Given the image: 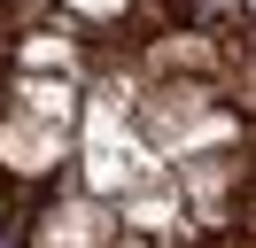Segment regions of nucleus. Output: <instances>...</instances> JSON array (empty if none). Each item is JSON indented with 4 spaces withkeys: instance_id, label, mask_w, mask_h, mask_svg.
Returning a JSON list of instances; mask_svg holds the SVG:
<instances>
[{
    "instance_id": "f257e3e1",
    "label": "nucleus",
    "mask_w": 256,
    "mask_h": 248,
    "mask_svg": "<svg viewBox=\"0 0 256 248\" xmlns=\"http://www.w3.org/2000/svg\"><path fill=\"white\" fill-rule=\"evenodd\" d=\"M70 163V124L32 116V108H8L0 116V170L8 178H54Z\"/></svg>"
},
{
    "instance_id": "f03ea898",
    "label": "nucleus",
    "mask_w": 256,
    "mask_h": 248,
    "mask_svg": "<svg viewBox=\"0 0 256 248\" xmlns=\"http://www.w3.org/2000/svg\"><path fill=\"white\" fill-rule=\"evenodd\" d=\"M109 225H116V217L101 210L94 194H62V202H47V210L24 225V248H94Z\"/></svg>"
},
{
    "instance_id": "7ed1b4c3",
    "label": "nucleus",
    "mask_w": 256,
    "mask_h": 248,
    "mask_svg": "<svg viewBox=\"0 0 256 248\" xmlns=\"http://www.w3.org/2000/svg\"><path fill=\"white\" fill-rule=\"evenodd\" d=\"M8 101L32 108V116H54V124L78 116V86H70V78H47V70H16L8 78Z\"/></svg>"
},
{
    "instance_id": "20e7f679",
    "label": "nucleus",
    "mask_w": 256,
    "mask_h": 248,
    "mask_svg": "<svg viewBox=\"0 0 256 248\" xmlns=\"http://www.w3.org/2000/svg\"><path fill=\"white\" fill-rule=\"evenodd\" d=\"M70 62H78V31H24L16 39V70H70Z\"/></svg>"
},
{
    "instance_id": "39448f33",
    "label": "nucleus",
    "mask_w": 256,
    "mask_h": 248,
    "mask_svg": "<svg viewBox=\"0 0 256 248\" xmlns=\"http://www.w3.org/2000/svg\"><path fill=\"white\" fill-rule=\"evenodd\" d=\"M178 217H186V210H178L171 194H132L124 210H116V225H132V232H156V240H163V232H178Z\"/></svg>"
},
{
    "instance_id": "423d86ee",
    "label": "nucleus",
    "mask_w": 256,
    "mask_h": 248,
    "mask_svg": "<svg viewBox=\"0 0 256 248\" xmlns=\"http://www.w3.org/2000/svg\"><path fill=\"white\" fill-rule=\"evenodd\" d=\"M248 16V0H178V24H202V31H225Z\"/></svg>"
},
{
    "instance_id": "0eeeda50",
    "label": "nucleus",
    "mask_w": 256,
    "mask_h": 248,
    "mask_svg": "<svg viewBox=\"0 0 256 248\" xmlns=\"http://www.w3.org/2000/svg\"><path fill=\"white\" fill-rule=\"evenodd\" d=\"M78 24H109V16H124V0H62Z\"/></svg>"
},
{
    "instance_id": "6e6552de",
    "label": "nucleus",
    "mask_w": 256,
    "mask_h": 248,
    "mask_svg": "<svg viewBox=\"0 0 256 248\" xmlns=\"http://www.w3.org/2000/svg\"><path fill=\"white\" fill-rule=\"evenodd\" d=\"M94 248H156V232H132V225H109Z\"/></svg>"
},
{
    "instance_id": "1a4fd4ad",
    "label": "nucleus",
    "mask_w": 256,
    "mask_h": 248,
    "mask_svg": "<svg viewBox=\"0 0 256 248\" xmlns=\"http://www.w3.org/2000/svg\"><path fill=\"white\" fill-rule=\"evenodd\" d=\"M233 225H240V232H256V178L233 194Z\"/></svg>"
},
{
    "instance_id": "9d476101",
    "label": "nucleus",
    "mask_w": 256,
    "mask_h": 248,
    "mask_svg": "<svg viewBox=\"0 0 256 248\" xmlns=\"http://www.w3.org/2000/svg\"><path fill=\"white\" fill-rule=\"evenodd\" d=\"M8 8H16V16H32V8H54V0H8Z\"/></svg>"
},
{
    "instance_id": "9b49d317",
    "label": "nucleus",
    "mask_w": 256,
    "mask_h": 248,
    "mask_svg": "<svg viewBox=\"0 0 256 248\" xmlns=\"http://www.w3.org/2000/svg\"><path fill=\"white\" fill-rule=\"evenodd\" d=\"M0 16H8V0H0Z\"/></svg>"
}]
</instances>
